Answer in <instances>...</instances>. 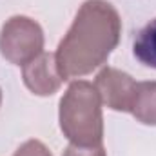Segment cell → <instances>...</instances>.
Returning <instances> with one entry per match:
<instances>
[{"label":"cell","instance_id":"3","mask_svg":"<svg viewBox=\"0 0 156 156\" xmlns=\"http://www.w3.org/2000/svg\"><path fill=\"white\" fill-rule=\"evenodd\" d=\"M44 49V31L29 16H11L0 31V53L15 64L26 66Z\"/></svg>","mask_w":156,"mask_h":156},{"label":"cell","instance_id":"9","mask_svg":"<svg viewBox=\"0 0 156 156\" xmlns=\"http://www.w3.org/2000/svg\"><path fill=\"white\" fill-rule=\"evenodd\" d=\"M13 156H53L49 153V149L38 142V140H27L26 144H22L18 149H16V153Z\"/></svg>","mask_w":156,"mask_h":156},{"label":"cell","instance_id":"10","mask_svg":"<svg viewBox=\"0 0 156 156\" xmlns=\"http://www.w3.org/2000/svg\"><path fill=\"white\" fill-rule=\"evenodd\" d=\"M0 104H2V91H0Z\"/></svg>","mask_w":156,"mask_h":156},{"label":"cell","instance_id":"7","mask_svg":"<svg viewBox=\"0 0 156 156\" xmlns=\"http://www.w3.org/2000/svg\"><path fill=\"white\" fill-rule=\"evenodd\" d=\"M133 53L140 64L156 69V18L140 29L133 44Z\"/></svg>","mask_w":156,"mask_h":156},{"label":"cell","instance_id":"8","mask_svg":"<svg viewBox=\"0 0 156 156\" xmlns=\"http://www.w3.org/2000/svg\"><path fill=\"white\" fill-rule=\"evenodd\" d=\"M62 156H107L104 145H76L69 144Z\"/></svg>","mask_w":156,"mask_h":156},{"label":"cell","instance_id":"6","mask_svg":"<svg viewBox=\"0 0 156 156\" xmlns=\"http://www.w3.org/2000/svg\"><path fill=\"white\" fill-rule=\"evenodd\" d=\"M129 113L145 125H156V82H136Z\"/></svg>","mask_w":156,"mask_h":156},{"label":"cell","instance_id":"2","mask_svg":"<svg viewBox=\"0 0 156 156\" xmlns=\"http://www.w3.org/2000/svg\"><path fill=\"white\" fill-rule=\"evenodd\" d=\"M60 129L76 145H102L104 116L102 100L91 82H73L60 100Z\"/></svg>","mask_w":156,"mask_h":156},{"label":"cell","instance_id":"5","mask_svg":"<svg viewBox=\"0 0 156 156\" xmlns=\"http://www.w3.org/2000/svg\"><path fill=\"white\" fill-rule=\"evenodd\" d=\"M22 78L26 87L38 94V96H49L55 94L60 85H62V76L56 69V60L53 53H40L37 58L22 66Z\"/></svg>","mask_w":156,"mask_h":156},{"label":"cell","instance_id":"1","mask_svg":"<svg viewBox=\"0 0 156 156\" xmlns=\"http://www.w3.org/2000/svg\"><path fill=\"white\" fill-rule=\"evenodd\" d=\"M120 35L122 20L109 2H83L55 53L62 80L85 76L105 64L109 55L116 49Z\"/></svg>","mask_w":156,"mask_h":156},{"label":"cell","instance_id":"4","mask_svg":"<svg viewBox=\"0 0 156 156\" xmlns=\"http://www.w3.org/2000/svg\"><path fill=\"white\" fill-rule=\"evenodd\" d=\"M94 87L100 94V100L104 105H107L113 111L129 113L136 82L131 75L115 69V67H104L94 80Z\"/></svg>","mask_w":156,"mask_h":156}]
</instances>
